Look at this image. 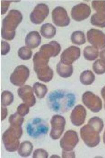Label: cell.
<instances>
[{
  "mask_svg": "<svg viewBox=\"0 0 105 158\" xmlns=\"http://www.w3.org/2000/svg\"><path fill=\"white\" fill-rule=\"evenodd\" d=\"M76 97L72 93L63 90H56L48 95L47 103L49 108L54 112H67L74 106Z\"/></svg>",
  "mask_w": 105,
  "mask_h": 158,
  "instance_id": "6da1fadb",
  "label": "cell"
},
{
  "mask_svg": "<svg viewBox=\"0 0 105 158\" xmlns=\"http://www.w3.org/2000/svg\"><path fill=\"white\" fill-rule=\"evenodd\" d=\"M22 14L19 10H10L3 19L1 29V36L5 40L11 41L15 37V30L22 22Z\"/></svg>",
  "mask_w": 105,
  "mask_h": 158,
  "instance_id": "7a4b0ae2",
  "label": "cell"
},
{
  "mask_svg": "<svg viewBox=\"0 0 105 158\" xmlns=\"http://www.w3.org/2000/svg\"><path fill=\"white\" fill-rule=\"evenodd\" d=\"M49 59L44 56L40 51L35 53L33 59L34 70L38 78L45 82L50 81L54 76V72L48 64Z\"/></svg>",
  "mask_w": 105,
  "mask_h": 158,
  "instance_id": "3957f363",
  "label": "cell"
},
{
  "mask_svg": "<svg viewBox=\"0 0 105 158\" xmlns=\"http://www.w3.org/2000/svg\"><path fill=\"white\" fill-rule=\"evenodd\" d=\"M22 127L10 126L3 134L2 139L5 149L9 152H15L19 147V139L22 135Z\"/></svg>",
  "mask_w": 105,
  "mask_h": 158,
  "instance_id": "277c9868",
  "label": "cell"
},
{
  "mask_svg": "<svg viewBox=\"0 0 105 158\" xmlns=\"http://www.w3.org/2000/svg\"><path fill=\"white\" fill-rule=\"evenodd\" d=\"M99 133L88 124L84 126L80 131L81 137L87 146L93 148L97 146L100 141Z\"/></svg>",
  "mask_w": 105,
  "mask_h": 158,
  "instance_id": "5b68a950",
  "label": "cell"
},
{
  "mask_svg": "<svg viewBox=\"0 0 105 158\" xmlns=\"http://www.w3.org/2000/svg\"><path fill=\"white\" fill-rule=\"evenodd\" d=\"M26 130L30 136L37 138L47 134L49 128L45 121L41 118H36L28 124Z\"/></svg>",
  "mask_w": 105,
  "mask_h": 158,
  "instance_id": "8992f818",
  "label": "cell"
},
{
  "mask_svg": "<svg viewBox=\"0 0 105 158\" xmlns=\"http://www.w3.org/2000/svg\"><path fill=\"white\" fill-rule=\"evenodd\" d=\"M83 103L94 113H98L102 109V102L99 97L90 91L85 92L82 98Z\"/></svg>",
  "mask_w": 105,
  "mask_h": 158,
  "instance_id": "52a82bcc",
  "label": "cell"
},
{
  "mask_svg": "<svg viewBox=\"0 0 105 158\" xmlns=\"http://www.w3.org/2000/svg\"><path fill=\"white\" fill-rule=\"evenodd\" d=\"M29 75V70L27 66L19 65L15 68L10 75V81L13 85L21 87L25 83Z\"/></svg>",
  "mask_w": 105,
  "mask_h": 158,
  "instance_id": "ba28073f",
  "label": "cell"
},
{
  "mask_svg": "<svg viewBox=\"0 0 105 158\" xmlns=\"http://www.w3.org/2000/svg\"><path fill=\"white\" fill-rule=\"evenodd\" d=\"M79 142L77 133L69 130L65 133L60 141V146L63 151L67 152L73 151Z\"/></svg>",
  "mask_w": 105,
  "mask_h": 158,
  "instance_id": "9c48e42d",
  "label": "cell"
},
{
  "mask_svg": "<svg viewBox=\"0 0 105 158\" xmlns=\"http://www.w3.org/2000/svg\"><path fill=\"white\" fill-rule=\"evenodd\" d=\"M51 130L50 136L54 140L59 139L64 130L66 120L64 118L59 115H55L51 120Z\"/></svg>",
  "mask_w": 105,
  "mask_h": 158,
  "instance_id": "30bf717a",
  "label": "cell"
},
{
  "mask_svg": "<svg viewBox=\"0 0 105 158\" xmlns=\"http://www.w3.org/2000/svg\"><path fill=\"white\" fill-rule=\"evenodd\" d=\"M87 39L89 43L98 49L105 48V34L101 30L92 28L87 32Z\"/></svg>",
  "mask_w": 105,
  "mask_h": 158,
  "instance_id": "8fae6325",
  "label": "cell"
},
{
  "mask_svg": "<svg viewBox=\"0 0 105 158\" xmlns=\"http://www.w3.org/2000/svg\"><path fill=\"white\" fill-rule=\"evenodd\" d=\"M49 13V8L47 5L44 3H40L35 6L31 12L30 19L33 24H40L43 22Z\"/></svg>",
  "mask_w": 105,
  "mask_h": 158,
  "instance_id": "7c38bea8",
  "label": "cell"
},
{
  "mask_svg": "<svg viewBox=\"0 0 105 158\" xmlns=\"http://www.w3.org/2000/svg\"><path fill=\"white\" fill-rule=\"evenodd\" d=\"M81 50L76 46H71L64 50L60 56V61L66 65H71L79 58Z\"/></svg>",
  "mask_w": 105,
  "mask_h": 158,
  "instance_id": "4fadbf2b",
  "label": "cell"
},
{
  "mask_svg": "<svg viewBox=\"0 0 105 158\" xmlns=\"http://www.w3.org/2000/svg\"><path fill=\"white\" fill-rule=\"evenodd\" d=\"M53 22L56 26L65 27L68 26L70 23L66 10L63 7H57L52 12Z\"/></svg>",
  "mask_w": 105,
  "mask_h": 158,
  "instance_id": "5bb4252c",
  "label": "cell"
},
{
  "mask_svg": "<svg viewBox=\"0 0 105 158\" xmlns=\"http://www.w3.org/2000/svg\"><path fill=\"white\" fill-rule=\"evenodd\" d=\"M91 10L88 5L81 3L73 7L71 11V15L74 20L81 21L89 17Z\"/></svg>",
  "mask_w": 105,
  "mask_h": 158,
  "instance_id": "9a60e30c",
  "label": "cell"
},
{
  "mask_svg": "<svg viewBox=\"0 0 105 158\" xmlns=\"http://www.w3.org/2000/svg\"><path fill=\"white\" fill-rule=\"evenodd\" d=\"M18 95L25 103L29 107H33L36 103L33 88L29 85H25L19 88L18 90Z\"/></svg>",
  "mask_w": 105,
  "mask_h": 158,
  "instance_id": "2e32d148",
  "label": "cell"
},
{
  "mask_svg": "<svg viewBox=\"0 0 105 158\" xmlns=\"http://www.w3.org/2000/svg\"><path fill=\"white\" fill-rule=\"evenodd\" d=\"M87 116L86 109L83 106H76L71 113L70 119L73 125L80 126L84 123Z\"/></svg>",
  "mask_w": 105,
  "mask_h": 158,
  "instance_id": "e0dca14e",
  "label": "cell"
},
{
  "mask_svg": "<svg viewBox=\"0 0 105 158\" xmlns=\"http://www.w3.org/2000/svg\"><path fill=\"white\" fill-rule=\"evenodd\" d=\"M61 50L60 44L56 41H53L42 46L39 51L44 56L50 59L51 57L56 56L60 53Z\"/></svg>",
  "mask_w": 105,
  "mask_h": 158,
  "instance_id": "ac0fdd59",
  "label": "cell"
},
{
  "mask_svg": "<svg viewBox=\"0 0 105 158\" xmlns=\"http://www.w3.org/2000/svg\"><path fill=\"white\" fill-rule=\"evenodd\" d=\"M41 42V37L38 31L30 32L26 35L25 44L28 47L35 48L40 45Z\"/></svg>",
  "mask_w": 105,
  "mask_h": 158,
  "instance_id": "d6986e66",
  "label": "cell"
},
{
  "mask_svg": "<svg viewBox=\"0 0 105 158\" xmlns=\"http://www.w3.org/2000/svg\"><path fill=\"white\" fill-rule=\"evenodd\" d=\"M97 13L92 15L90 22L93 26L100 28L105 27V11L97 10Z\"/></svg>",
  "mask_w": 105,
  "mask_h": 158,
  "instance_id": "ffe728a7",
  "label": "cell"
},
{
  "mask_svg": "<svg viewBox=\"0 0 105 158\" xmlns=\"http://www.w3.org/2000/svg\"><path fill=\"white\" fill-rule=\"evenodd\" d=\"M56 71L60 76L66 78L72 75L73 73V67L72 64L66 65L60 61L57 65Z\"/></svg>",
  "mask_w": 105,
  "mask_h": 158,
  "instance_id": "44dd1931",
  "label": "cell"
},
{
  "mask_svg": "<svg viewBox=\"0 0 105 158\" xmlns=\"http://www.w3.org/2000/svg\"><path fill=\"white\" fill-rule=\"evenodd\" d=\"M40 33L43 37L47 39H51L56 35V29L52 24L46 23L41 27Z\"/></svg>",
  "mask_w": 105,
  "mask_h": 158,
  "instance_id": "7402d4cb",
  "label": "cell"
},
{
  "mask_svg": "<svg viewBox=\"0 0 105 158\" xmlns=\"http://www.w3.org/2000/svg\"><path fill=\"white\" fill-rule=\"evenodd\" d=\"M83 55L86 60L92 61L98 57L99 50L93 46H87L84 50Z\"/></svg>",
  "mask_w": 105,
  "mask_h": 158,
  "instance_id": "603a6c76",
  "label": "cell"
},
{
  "mask_svg": "<svg viewBox=\"0 0 105 158\" xmlns=\"http://www.w3.org/2000/svg\"><path fill=\"white\" fill-rule=\"evenodd\" d=\"M33 150V146L32 143L29 141H25L21 143L18 152L21 157H26L31 155Z\"/></svg>",
  "mask_w": 105,
  "mask_h": 158,
  "instance_id": "cb8c5ba5",
  "label": "cell"
},
{
  "mask_svg": "<svg viewBox=\"0 0 105 158\" xmlns=\"http://www.w3.org/2000/svg\"><path fill=\"white\" fill-rule=\"evenodd\" d=\"M95 80V76L90 70H86L82 73L80 76L81 83L85 85H91Z\"/></svg>",
  "mask_w": 105,
  "mask_h": 158,
  "instance_id": "d4e9b609",
  "label": "cell"
},
{
  "mask_svg": "<svg viewBox=\"0 0 105 158\" xmlns=\"http://www.w3.org/2000/svg\"><path fill=\"white\" fill-rule=\"evenodd\" d=\"M71 39L73 44L78 45H81L86 43L85 34L81 31L73 32L71 35Z\"/></svg>",
  "mask_w": 105,
  "mask_h": 158,
  "instance_id": "484cf974",
  "label": "cell"
},
{
  "mask_svg": "<svg viewBox=\"0 0 105 158\" xmlns=\"http://www.w3.org/2000/svg\"><path fill=\"white\" fill-rule=\"evenodd\" d=\"M33 89L37 98L40 99L43 98L48 92L47 86L38 82L34 84Z\"/></svg>",
  "mask_w": 105,
  "mask_h": 158,
  "instance_id": "4316f807",
  "label": "cell"
},
{
  "mask_svg": "<svg viewBox=\"0 0 105 158\" xmlns=\"http://www.w3.org/2000/svg\"><path fill=\"white\" fill-rule=\"evenodd\" d=\"M24 121V118L16 112L11 115L9 118L10 126L16 127H21Z\"/></svg>",
  "mask_w": 105,
  "mask_h": 158,
  "instance_id": "83f0119b",
  "label": "cell"
},
{
  "mask_svg": "<svg viewBox=\"0 0 105 158\" xmlns=\"http://www.w3.org/2000/svg\"><path fill=\"white\" fill-rule=\"evenodd\" d=\"M88 124L94 127L99 133L102 131L104 127V124L103 120L97 116L91 118L89 120Z\"/></svg>",
  "mask_w": 105,
  "mask_h": 158,
  "instance_id": "f1b7e54d",
  "label": "cell"
},
{
  "mask_svg": "<svg viewBox=\"0 0 105 158\" xmlns=\"http://www.w3.org/2000/svg\"><path fill=\"white\" fill-rule=\"evenodd\" d=\"M14 95L8 91H5L1 94L2 106L6 107L11 105L14 101Z\"/></svg>",
  "mask_w": 105,
  "mask_h": 158,
  "instance_id": "f546056e",
  "label": "cell"
},
{
  "mask_svg": "<svg viewBox=\"0 0 105 158\" xmlns=\"http://www.w3.org/2000/svg\"><path fill=\"white\" fill-rule=\"evenodd\" d=\"M92 69L97 75L104 74L105 73V63L101 59H97L94 63Z\"/></svg>",
  "mask_w": 105,
  "mask_h": 158,
  "instance_id": "4dcf8cb0",
  "label": "cell"
},
{
  "mask_svg": "<svg viewBox=\"0 0 105 158\" xmlns=\"http://www.w3.org/2000/svg\"><path fill=\"white\" fill-rule=\"evenodd\" d=\"M32 51L28 46H23L19 48L18 51V56L24 60H28L32 57Z\"/></svg>",
  "mask_w": 105,
  "mask_h": 158,
  "instance_id": "1f68e13d",
  "label": "cell"
},
{
  "mask_svg": "<svg viewBox=\"0 0 105 158\" xmlns=\"http://www.w3.org/2000/svg\"><path fill=\"white\" fill-rule=\"evenodd\" d=\"M29 112V107L27 104L22 103L18 106L17 112L21 116L24 117L27 115Z\"/></svg>",
  "mask_w": 105,
  "mask_h": 158,
  "instance_id": "d6a6232c",
  "label": "cell"
},
{
  "mask_svg": "<svg viewBox=\"0 0 105 158\" xmlns=\"http://www.w3.org/2000/svg\"><path fill=\"white\" fill-rule=\"evenodd\" d=\"M48 156H49V154L46 151L42 149H38L34 152L33 157L47 158Z\"/></svg>",
  "mask_w": 105,
  "mask_h": 158,
  "instance_id": "836d02e7",
  "label": "cell"
},
{
  "mask_svg": "<svg viewBox=\"0 0 105 158\" xmlns=\"http://www.w3.org/2000/svg\"><path fill=\"white\" fill-rule=\"evenodd\" d=\"M10 44L5 41H2L1 42V55H5L10 52Z\"/></svg>",
  "mask_w": 105,
  "mask_h": 158,
  "instance_id": "e575fe53",
  "label": "cell"
},
{
  "mask_svg": "<svg viewBox=\"0 0 105 158\" xmlns=\"http://www.w3.org/2000/svg\"><path fill=\"white\" fill-rule=\"evenodd\" d=\"M11 1H2V14H4L8 10L10 3Z\"/></svg>",
  "mask_w": 105,
  "mask_h": 158,
  "instance_id": "d590c367",
  "label": "cell"
},
{
  "mask_svg": "<svg viewBox=\"0 0 105 158\" xmlns=\"http://www.w3.org/2000/svg\"><path fill=\"white\" fill-rule=\"evenodd\" d=\"M62 157L63 158H75V152L73 151L67 152L63 150Z\"/></svg>",
  "mask_w": 105,
  "mask_h": 158,
  "instance_id": "8d00e7d4",
  "label": "cell"
},
{
  "mask_svg": "<svg viewBox=\"0 0 105 158\" xmlns=\"http://www.w3.org/2000/svg\"><path fill=\"white\" fill-rule=\"evenodd\" d=\"M1 121H3L5 118H6V116L8 115V110L6 108L2 106L1 107Z\"/></svg>",
  "mask_w": 105,
  "mask_h": 158,
  "instance_id": "74e56055",
  "label": "cell"
},
{
  "mask_svg": "<svg viewBox=\"0 0 105 158\" xmlns=\"http://www.w3.org/2000/svg\"><path fill=\"white\" fill-rule=\"evenodd\" d=\"M99 57L105 63V48L100 52Z\"/></svg>",
  "mask_w": 105,
  "mask_h": 158,
  "instance_id": "f35d334b",
  "label": "cell"
},
{
  "mask_svg": "<svg viewBox=\"0 0 105 158\" xmlns=\"http://www.w3.org/2000/svg\"><path fill=\"white\" fill-rule=\"evenodd\" d=\"M101 96L102 97L105 103V86L101 89Z\"/></svg>",
  "mask_w": 105,
  "mask_h": 158,
  "instance_id": "ab89813d",
  "label": "cell"
},
{
  "mask_svg": "<svg viewBox=\"0 0 105 158\" xmlns=\"http://www.w3.org/2000/svg\"><path fill=\"white\" fill-rule=\"evenodd\" d=\"M103 142H104V143L105 145V130L104 131V134H103Z\"/></svg>",
  "mask_w": 105,
  "mask_h": 158,
  "instance_id": "60d3db41",
  "label": "cell"
},
{
  "mask_svg": "<svg viewBox=\"0 0 105 158\" xmlns=\"http://www.w3.org/2000/svg\"><path fill=\"white\" fill-rule=\"evenodd\" d=\"M104 108L105 109V104H104Z\"/></svg>",
  "mask_w": 105,
  "mask_h": 158,
  "instance_id": "b9f144b4",
  "label": "cell"
}]
</instances>
